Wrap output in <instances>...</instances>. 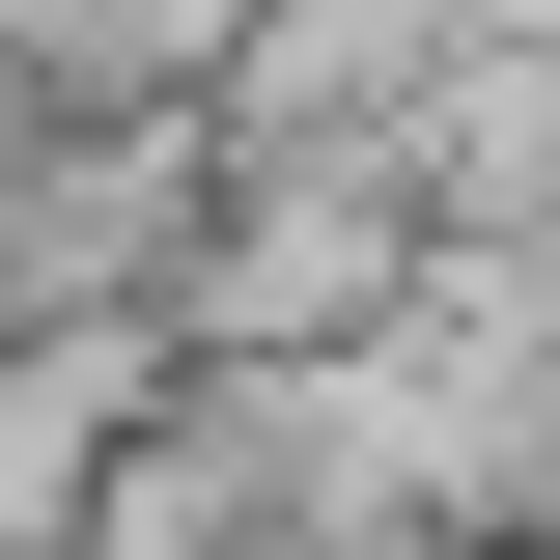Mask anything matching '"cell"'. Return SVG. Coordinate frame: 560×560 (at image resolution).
I'll use <instances>...</instances> for the list:
<instances>
[{"instance_id": "7a4b0ae2", "label": "cell", "mask_w": 560, "mask_h": 560, "mask_svg": "<svg viewBox=\"0 0 560 560\" xmlns=\"http://www.w3.org/2000/svg\"><path fill=\"white\" fill-rule=\"evenodd\" d=\"M393 280H420L393 168H253V140H224L197 280H168V364H337V337H393Z\"/></svg>"}, {"instance_id": "6da1fadb", "label": "cell", "mask_w": 560, "mask_h": 560, "mask_svg": "<svg viewBox=\"0 0 560 560\" xmlns=\"http://www.w3.org/2000/svg\"><path fill=\"white\" fill-rule=\"evenodd\" d=\"M224 140L197 113H28L0 140V337H168Z\"/></svg>"}, {"instance_id": "3957f363", "label": "cell", "mask_w": 560, "mask_h": 560, "mask_svg": "<svg viewBox=\"0 0 560 560\" xmlns=\"http://www.w3.org/2000/svg\"><path fill=\"white\" fill-rule=\"evenodd\" d=\"M140 420H168V337H0V560H84Z\"/></svg>"}]
</instances>
